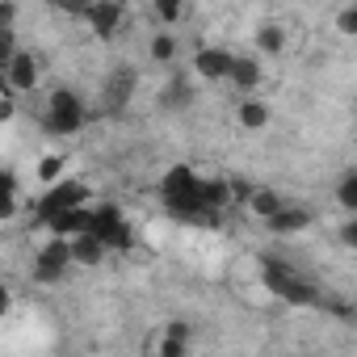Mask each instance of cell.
I'll list each match as a JSON object with an SVG mask.
<instances>
[{"instance_id": "obj_6", "label": "cell", "mask_w": 357, "mask_h": 357, "mask_svg": "<svg viewBox=\"0 0 357 357\" xmlns=\"http://www.w3.org/2000/svg\"><path fill=\"white\" fill-rule=\"evenodd\" d=\"M72 265V248H68V240H47L43 248H38V261H34V278L38 282H59L63 278V269Z\"/></svg>"}, {"instance_id": "obj_10", "label": "cell", "mask_w": 357, "mask_h": 357, "mask_svg": "<svg viewBox=\"0 0 357 357\" xmlns=\"http://www.w3.org/2000/svg\"><path fill=\"white\" fill-rule=\"evenodd\" d=\"M185 349H190V324L176 319V324H168V328H164L155 357H185Z\"/></svg>"}, {"instance_id": "obj_27", "label": "cell", "mask_w": 357, "mask_h": 357, "mask_svg": "<svg viewBox=\"0 0 357 357\" xmlns=\"http://www.w3.org/2000/svg\"><path fill=\"white\" fill-rule=\"evenodd\" d=\"M13 17H17V9H13V5H0V30H9V26H13Z\"/></svg>"}, {"instance_id": "obj_23", "label": "cell", "mask_w": 357, "mask_h": 357, "mask_svg": "<svg viewBox=\"0 0 357 357\" xmlns=\"http://www.w3.org/2000/svg\"><path fill=\"white\" fill-rule=\"evenodd\" d=\"M17 55V43H13V30H0V63H9Z\"/></svg>"}, {"instance_id": "obj_19", "label": "cell", "mask_w": 357, "mask_h": 357, "mask_svg": "<svg viewBox=\"0 0 357 357\" xmlns=\"http://www.w3.org/2000/svg\"><path fill=\"white\" fill-rule=\"evenodd\" d=\"M13 194H17V181L9 172H0V219H9L17 206H13Z\"/></svg>"}, {"instance_id": "obj_26", "label": "cell", "mask_w": 357, "mask_h": 357, "mask_svg": "<svg viewBox=\"0 0 357 357\" xmlns=\"http://www.w3.org/2000/svg\"><path fill=\"white\" fill-rule=\"evenodd\" d=\"M155 13H160L164 22H176V17H181V5H155Z\"/></svg>"}, {"instance_id": "obj_14", "label": "cell", "mask_w": 357, "mask_h": 357, "mask_svg": "<svg viewBox=\"0 0 357 357\" xmlns=\"http://www.w3.org/2000/svg\"><path fill=\"white\" fill-rule=\"evenodd\" d=\"M227 80L236 84V89H257L261 84V68H257V59H231V72H227Z\"/></svg>"}, {"instance_id": "obj_17", "label": "cell", "mask_w": 357, "mask_h": 357, "mask_svg": "<svg viewBox=\"0 0 357 357\" xmlns=\"http://www.w3.org/2000/svg\"><path fill=\"white\" fill-rule=\"evenodd\" d=\"M265 122H269V109L261 101H240V126L244 130H261Z\"/></svg>"}, {"instance_id": "obj_30", "label": "cell", "mask_w": 357, "mask_h": 357, "mask_svg": "<svg viewBox=\"0 0 357 357\" xmlns=\"http://www.w3.org/2000/svg\"><path fill=\"white\" fill-rule=\"evenodd\" d=\"M0 89H5V63H0Z\"/></svg>"}, {"instance_id": "obj_8", "label": "cell", "mask_w": 357, "mask_h": 357, "mask_svg": "<svg viewBox=\"0 0 357 357\" xmlns=\"http://www.w3.org/2000/svg\"><path fill=\"white\" fill-rule=\"evenodd\" d=\"M231 59H236V55H227L223 47H202V51L194 55V72H198L202 80H223V76L231 72Z\"/></svg>"}, {"instance_id": "obj_13", "label": "cell", "mask_w": 357, "mask_h": 357, "mask_svg": "<svg viewBox=\"0 0 357 357\" xmlns=\"http://www.w3.org/2000/svg\"><path fill=\"white\" fill-rule=\"evenodd\" d=\"M68 248H72V261L76 265H101V257H105V248H101V240L97 236H76V240H68Z\"/></svg>"}, {"instance_id": "obj_21", "label": "cell", "mask_w": 357, "mask_h": 357, "mask_svg": "<svg viewBox=\"0 0 357 357\" xmlns=\"http://www.w3.org/2000/svg\"><path fill=\"white\" fill-rule=\"evenodd\" d=\"M172 55H176V43H172L168 34H155V38H151V59H160V63H168Z\"/></svg>"}, {"instance_id": "obj_20", "label": "cell", "mask_w": 357, "mask_h": 357, "mask_svg": "<svg viewBox=\"0 0 357 357\" xmlns=\"http://www.w3.org/2000/svg\"><path fill=\"white\" fill-rule=\"evenodd\" d=\"M257 43H261V51H269V55H278V51L286 47V30H282V26H265V30L257 34Z\"/></svg>"}, {"instance_id": "obj_12", "label": "cell", "mask_w": 357, "mask_h": 357, "mask_svg": "<svg viewBox=\"0 0 357 357\" xmlns=\"http://www.w3.org/2000/svg\"><path fill=\"white\" fill-rule=\"evenodd\" d=\"M265 223H269L273 231L290 236V231H303V227L311 223V211H303V206H290V202H286V206H282V211H278L273 219H265Z\"/></svg>"}, {"instance_id": "obj_3", "label": "cell", "mask_w": 357, "mask_h": 357, "mask_svg": "<svg viewBox=\"0 0 357 357\" xmlns=\"http://www.w3.org/2000/svg\"><path fill=\"white\" fill-rule=\"evenodd\" d=\"M84 118H89V109L80 105V97H76L72 89H55V93H51L47 126H51L55 135H76V130L84 126Z\"/></svg>"}, {"instance_id": "obj_28", "label": "cell", "mask_w": 357, "mask_h": 357, "mask_svg": "<svg viewBox=\"0 0 357 357\" xmlns=\"http://www.w3.org/2000/svg\"><path fill=\"white\" fill-rule=\"evenodd\" d=\"M13 118V101L9 97H0V122H9Z\"/></svg>"}, {"instance_id": "obj_7", "label": "cell", "mask_w": 357, "mask_h": 357, "mask_svg": "<svg viewBox=\"0 0 357 357\" xmlns=\"http://www.w3.org/2000/svg\"><path fill=\"white\" fill-rule=\"evenodd\" d=\"M89 223H93V211L89 206H76V211H59V215H51L47 219V227H51V236H59V240H76V236H89Z\"/></svg>"}, {"instance_id": "obj_11", "label": "cell", "mask_w": 357, "mask_h": 357, "mask_svg": "<svg viewBox=\"0 0 357 357\" xmlns=\"http://www.w3.org/2000/svg\"><path fill=\"white\" fill-rule=\"evenodd\" d=\"M84 17H89V26H93L101 38H109V34L122 26V5H89Z\"/></svg>"}, {"instance_id": "obj_24", "label": "cell", "mask_w": 357, "mask_h": 357, "mask_svg": "<svg viewBox=\"0 0 357 357\" xmlns=\"http://www.w3.org/2000/svg\"><path fill=\"white\" fill-rule=\"evenodd\" d=\"M190 101V84L185 80H176L172 89H168V105H185Z\"/></svg>"}, {"instance_id": "obj_4", "label": "cell", "mask_w": 357, "mask_h": 357, "mask_svg": "<svg viewBox=\"0 0 357 357\" xmlns=\"http://www.w3.org/2000/svg\"><path fill=\"white\" fill-rule=\"evenodd\" d=\"M89 236L101 240V248H130V223L114 211V206H97L93 211V223H89Z\"/></svg>"}, {"instance_id": "obj_29", "label": "cell", "mask_w": 357, "mask_h": 357, "mask_svg": "<svg viewBox=\"0 0 357 357\" xmlns=\"http://www.w3.org/2000/svg\"><path fill=\"white\" fill-rule=\"evenodd\" d=\"M9 303H13V298H9V286H5V282H0V315H5V311H9Z\"/></svg>"}, {"instance_id": "obj_9", "label": "cell", "mask_w": 357, "mask_h": 357, "mask_svg": "<svg viewBox=\"0 0 357 357\" xmlns=\"http://www.w3.org/2000/svg\"><path fill=\"white\" fill-rule=\"evenodd\" d=\"M5 84H13V89H22V93H30V89L38 84V59H34V55H26V51H17V55L5 63Z\"/></svg>"}, {"instance_id": "obj_15", "label": "cell", "mask_w": 357, "mask_h": 357, "mask_svg": "<svg viewBox=\"0 0 357 357\" xmlns=\"http://www.w3.org/2000/svg\"><path fill=\"white\" fill-rule=\"evenodd\" d=\"M130 89H135V72L122 68V72L109 76V84H105V101H109V105H126V101H130Z\"/></svg>"}, {"instance_id": "obj_5", "label": "cell", "mask_w": 357, "mask_h": 357, "mask_svg": "<svg viewBox=\"0 0 357 357\" xmlns=\"http://www.w3.org/2000/svg\"><path fill=\"white\" fill-rule=\"evenodd\" d=\"M84 202H89V190H84L80 181H55V185L43 194L38 215L51 219V215H59V211H76V206H84Z\"/></svg>"}, {"instance_id": "obj_2", "label": "cell", "mask_w": 357, "mask_h": 357, "mask_svg": "<svg viewBox=\"0 0 357 357\" xmlns=\"http://www.w3.org/2000/svg\"><path fill=\"white\" fill-rule=\"evenodd\" d=\"M164 198L176 215H202V181L190 172V168H172L164 176Z\"/></svg>"}, {"instance_id": "obj_1", "label": "cell", "mask_w": 357, "mask_h": 357, "mask_svg": "<svg viewBox=\"0 0 357 357\" xmlns=\"http://www.w3.org/2000/svg\"><path fill=\"white\" fill-rule=\"evenodd\" d=\"M261 265H265L261 278H265V286H269L278 298H286V303H294V307H319V290H315L311 282H303L294 269H286V265L273 261V257H265Z\"/></svg>"}, {"instance_id": "obj_16", "label": "cell", "mask_w": 357, "mask_h": 357, "mask_svg": "<svg viewBox=\"0 0 357 357\" xmlns=\"http://www.w3.org/2000/svg\"><path fill=\"white\" fill-rule=\"evenodd\" d=\"M282 206H286V202H282L273 190H252V194H248V211H252V215H261V219H273Z\"/></svg>"}, {"instance_id": "obj_25", "label": "cell", "mask_w": 357, "mask_h": 357, "mask_svg": "<svg viewBox=\"0 0 357 357\" xmlns=\"http://www.w3.org/2000/svg\"><path fill=\"white\" fill-rule=\"evenodd\" d=\"M340 30H344V34L357 30V9H344V13H340Z\"/></svg>"}, {"instance_id": "obj_22", "label": "cell", "mask_w": 357, "mask_h": 357, "mask_svg": "<svg viewBox=\"0 0 357 357\" xmlns=\"http://www.w3.org/2000/svg\"><path fill=\"white\" fill-rule=\"evenodd\" d=\"M59 172H63V155H47V160L38 164V176H43L47 185H55V181H59Z\"/></svg>"}, {"instance_id": "obj_18", "label": "cell", "mask_w": 357, "mask_h": 357, "mask_svg": "<svg viewBox=\"0 0 357 357\" xmlns=\"http://www.w3.org/2000/svg\"><path fill=\"white\" fill-rule=\"evenodd\" d=\"M336 202L344 211H357V172H344L340 176V190H336Z\"/></svg>"}]
</instances>
